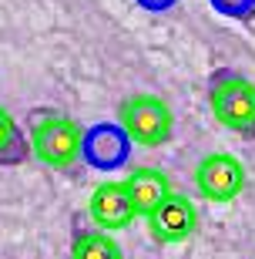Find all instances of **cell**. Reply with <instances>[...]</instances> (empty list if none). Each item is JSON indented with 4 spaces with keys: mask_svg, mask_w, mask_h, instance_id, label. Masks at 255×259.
Instances as JSON below:
<instances>
[{
    "mask_svg": "<svg viewBox=\"0 0 255 259\" xmlns=\"http://www.w3.org/2000/svg\"><path fill=\"white\" fill-rule=\"evenodd\" d=\"M131 135L124 132L121 121H97L84 132V145H81V162H87L97 172H114L128 165L131 155Z\"/></svg>",
    "mask_w": 255,
    "mask_h": 259,
    "instance_id": "obj_5",
    "label": "cell"
},
{
    "mask_svg": "<svg viewBox=\"0 0 255 259\" xmlns=\"http://www.w3.org/2000/svg\"><path fill=\"white\" fill-rule=\"evenodd\" d=\"M141 10H148V14H165V10H171L178 0H134Z\"/></svg>",
    "mask_w": 255,
    "mask_h": 259,
    "instance_id": "obj_12",
    "label": "cell"
},
{
    "mask_svg": "<svg viewBox=\"0 0 255 259\" xmlns=\"http://www.w3.org/2000/svg\"><path fill=\"white\" fill-rule=\"evenodd\" d=\"M208 108L222 128L255 142V84L235 67H215L208 74Z\"/></svg>",
    "mask_w": 255,
    "mask_h": 259,
    "instance_id": "obj_1",
    "label": "cell"
},
{
    "mask_svg": "<svg viewBox=\"0 0 255 259\" xmlns=\"http://www.w3.org/2000/svg\"><path fill=\"white\" fill-rule=\"evenodd\" d=\"M118 121L131 135L134 145L141 148H158L168 145L175 135V115L165 98L158 95H131L118 105Z\"/></svg>",
    "mask_w": 255,
    "mask_h": 259,
    "instance_id": "obj_3",
    "label": "cell"
},
{
    "mask_svg": "<svg viewBox=\"0 0 255 259\" xmlns=\"http://www.w3.org/2000/svg\"><path fill=\"white\" fill-rule=\"evenodd\" d=\"M87 212H91V219H94L97 229H108V232H121L128 229L134 222V202H131V192H128V182H101L91 192L87 199Z\"/></svg>",
    "mask_w": 255,
    "mask_h": 259,
    "instance_id": "obj_6",
    "label": "cell"
},
{
    "mask_svg": "<svg viewBox=\"0 0 255 259\" xmlns=\"http://www.w3.org/2000/svg\"><path fill=\"white\" fill-rule=\"evenodd\" d=\"M208 7L228 20H238V24L255 20V0H208Z\"/></svg>",
    "mask_w": 255,
    "mask_h": 259,
    "instance_id": "obj_11",
    "label": "cell"
},
{
    "mask_svg": "<svg viewBox=\"0 0 255 259\" xmlns=\"http://www.w3.org/2000/svg\"><path fill=\"white\" fill-rule=\"evenodd\" d=\"M148 229L158 242H185L191 239V232L198 229V212L185 195L171 192L158 209L148 215Z\"/></svg>",
    "mask_w": 255,
    "mask_h": 259,
    "instance_id": "obj_7",
    "label": "cell"
},
{
    "mask_svg": "<svg viewBox=\"0 0 255 259\" xmlns=\"http://www.w3.org/2000/svg\"><path fill=\"white\" fill-rule=\"evenodd\" d=\"M128 192H131V202H134V212L138 215H151L161 202L171 195V179L161 168H151V165H141L128 175Z\"/></svg>",
    "mask_w": 255,
    "mask_h": 259,
    "instance_id": "obj_8",
    "label": "cell"
},
{
    "mask_svg": "<svg viewBox=\"0 0 255 259\" xmlns=\"http://www.w3.org/2000/svg\"><path fill=\"white\" fill-rule=\"evenodd\" d=\"M248 175L245 165L228 152H212L195 165V189L208 202H232L242 195Z\"/></svg>",
    "mask_w": 255,
    "mask_h": 259,
    "instance_id": "obj_4",
    "label": "cell"
},
{
    "mask_svg": "<svg viewBox=\"0 0 255 259\" xmlns=\"http://www.w3.org/2000/svg\"><path fill=\"white\" fill-rule=\"evenodd\" d=\"M71 259H124L121 246L111 239L108 229H77L71 242Z\"/></svg>",
    "mask_w": 255,
    "mask_h": 259,
    "instance_id": "obj_9",
    "label": "cell"
},
{
    "mask_svg": "<svg viewBox=\"0 0 255 259\" xmlns=\"http://www.w3.org/2000/svg\"><path fill=\"white\" fill-rule=\"evenodd\" d=\"M30 152L34 158L50 168H71L81 162V145H84V132L64 115L54 111H34L30 118Z\"/></svg>",
    "mask_w": 255,
    "mask_h": 259,
    "instance_id": "obj_2",
    "label": "cell"
},
{
    "mask_svg": "<svg viewBox=\"0 0 255 259\" xmlns=\"http://www.w3.org/2000/svg\"><path fill=\"white\" fill-rule=\"evenodd\" d=\"M30 152V135H24V128L17 125V118L0 105V165H20L27 162Z\"/></svg>",
    "mask_w": 255,
    "mask_h": 259,
    "instance_id": "obj_10",
    "label": "cell"
}]
</instances>
